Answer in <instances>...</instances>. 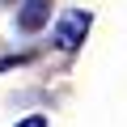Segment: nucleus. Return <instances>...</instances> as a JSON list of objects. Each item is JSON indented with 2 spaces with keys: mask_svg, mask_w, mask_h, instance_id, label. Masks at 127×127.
Instances as JSON below:
<instances>
[{
  "mask_svg": "<svg viewBox=\"0 0 127 127\" xmlns=\"http://www.w3.org/2000/svg\"><path fill=\"white\" fill-rule=\"evenodd\" d=\"M89 26H93V13L72 9V13H64V17H59V26H55V34H51V42H55L59 51H76V47L85 42Z\"/></svg>",
  "mask_w": 127,
  "mask_h": 127,
  "instance_id": "f257e3e1",
  "label": "nucleus"
},
{
  "mask_svg": "<svg viewBox=\"0 0 127 127\" xmlns=\"http://www.w3.org/2000/svg\"><path fill=\"white\" fill-rule=\"evenodd\" d=\"M47 21H51V0H21V9H17V26H21L26 34H38Z\"/></svg>",
  "mask_w": 127,
  "mask_h": 127,
  "instance_id": "f03ea898",
  "label": "nucleus"
},
{
  "mask_svg": "<svg viewBox=\"0 0 127 127\" xmlns=\"http://www.w3.org/2000/svg\"><path fill=\"white\" fill-rule=\"evenodd\" d=\"M13 127H47V114H30V119H21V123H13Z\"/></svg>",
  "mask_w": 127,
  "mask_h": 127,
  "instance_id": "7ed1b4c3",
  "label": "nucleus"
}]
</instances>
